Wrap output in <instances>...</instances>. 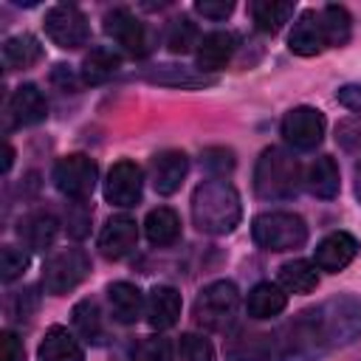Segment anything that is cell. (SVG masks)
<instances>
[{"mask_svg": "<svg viewBox=\"0 0 361 361\" xmlns=\"http://www.w3.org/2000/svg\"><path fill=\"white\" fill-rule=\"evenodd\" d=\"M243 217L240 195L231 183L214 178L203 180L192 195V220L206 234H228Z\"/></svg>", "mask_w": 361, "mask_h": 361, "instance_id": "cell-1", "label": "cell"}, {"mask_svg": "<svg viewBox=\"0 0 361 361\" xmlns=\"http://www.w3.org/2000/svg\"><path fill=\"white\" fill-rule=\"evenodd\" d=\"M307 313L324 347H341L361 336V299L350 293H338Z\"/></svg>", "mask_w": 361, "mask_h": 361, "instance_id": "cell-2", "label": "cell"}, {"mask_svg": "<svg viewBox=\"0 0 361 361\" xmlns=\"http://www.w3.org/2000/svg\"><path fill=\"white\" fill-rule=\"evenodd\" d=\"M254 189L262 200H288L299 192V164L282 147H268L254 166Z\"/></svg>", "mask_w": 361, "mask_h": 361, "instance_id": "cell-3", "label": "cell"}, {"mask_svg": "<svg viewBox=\"0 0 361 361\" xmlns=\"http://www.w3.org/2000/svg\"><path fill=\"white\" fill-rule=\"evenodd\" d=\"M251 234H254V243L262 245L265 251H290L305 245L307 226L293 212H265L254 217Z\"/></svg>", "mask_w": 361, "mask_h": 361, "instance_id": "cell-4", "label": "cell"}, {"mask_svg": "<svg viewBox=\"0 0 361 361\" xmlns=\"http://www.w3.org/2000/svg\"><path fill=\"white\" fill-rule=\"evenodd\" d=\"M237 307H240L237 285L228 282V279H220V282L206 285L197 293V299H195V322L203 324L206 330H226L234 322Z\"/></svg>", "mask_w": 361, "mask_h": 361, "instance_id": "cell-5", "label": "cell"}, {"mask_svg": "<svg viewBox=\"0 0 361 361\" xmlns=\"http://www.w3.org/2000/svg\"><path fill=\"white\" fill-rule=\"evenodd\" d=\"M90 274V257L82 248H62L56 251L42 268V288L51 296H62L85 282Z\"/></svg>", "mask_w": 361, "mask_h": 361, "instance_id": "cell-6", "label": "cell"}, {"mask_svg": "<svg viewBox=\"0 0 361 361\" xmlns=\"http://www.w3.org/2000/svg\"><path fill=\"white\" fill-rule=\"evenodd\" d=\"M96 175H99L96 161H90L87 155H79V152L59 158L54 166V183L71 200H87L96 186Z\"/></svg>", "mask_w": 361, "mask_h": 361, "instance_id": "cell-7", "label": "cell"}, {"mask_svg": "<svg viewBox=\"0 0 361 361\" xmlns=\"http://www.w3.org/2000/svg\"><path fill=\"white\" fill-rule=\"evenodd\" d=\"M45 34L51 37L54 45L59 48H79L87 42L90 28H87V17L76 8V6H54L45 14Z\"/></svg>", "mask_w": 361, "mask_h": 361, "instance_id": "cell-8", "label": "cell"}, {"mask_svg": "<svg viewBox=\"0 0 361 361\" xmlns=\"http://www.w3.org/2000/svg\"><path fill=\"white\" fill-rule=\"evenodd\" d=\"M324 116L316 107H293L282 118V135L296 149H316L324 138Z\"/></svg>", "mask_w": 361, "mask_h": 361, "instance_id": "cell-9", "label": "cell"}, {"mask_svg": "<svg viewBox=\"0 0 361 361\" xmlns=\"http://www.w3.org/2000/svg\"><path fill=\"white\" fill-rule=\"evenodd\" d=\"M104 31L107 37H113L124 51H130L133 56H144L149 51V37L144 23L135 20V14L130 8H113L104 14Z\"/></svg>", "mask_w": 361, "mask_h": 361, "instance_id": "cell-10", "label": "cell"}, {"mask_svg": "<svg viewBox=\"0 0 361 361\" xmlns=\"http://www.w3.org/2000/svg\"><path fill=\"white\" fill-rule=\"evenodd\" d=\"M141 189H144V175L133 161H118L113 164V169L107 172L104 180V197L113 206H135L141 200Z\"/></svg>", "mask_w": 361, "mask_h": 361, "instance_id": "cell-11", "label": "cell"}, {"mask_svg": "<svg viewBox=\"0 0 361 361\" xmlns=\"http://www.w3.org/2000/svg\"><path fill=\"white\" fill-rule=\"evenodd\" d=\"M45 116H48V102L37 85H20L11 93L8 107H6L8 127H28V124L42 121Z\"/></svg>", "mask_w": 361, "mask_h": 361, "instance_id": "cell-12", "label": "cell"}, {"mask_svg": "<svg viewBox=\"0 0 361 361\" xmlns=\"http://www.w3.org/2000/svg\"><path fill=\"white\" fill-rule=\"evenodd\" d=\"M355 254H358V240H355L353 234H347V231H333V234H327V237L316 245L313 265L322 268V271L336 274V271L347 268V265L355 259Z\"/></svg>", "mask_w": 361, "mask_h": 361, "instance_id": "cell-13", "label": "cell"}, {"mask_svg": "<svg viewBox=\"0 0 361 361\" xmlns=\"http://www.w3.org/2000/svg\"><path fill=\"white\" fill-rule=\"evenodd\" d=\"M152 186L158 195H172L180 189V183L186 180L189 172V158L180 149H164L152 158Z\"/></svg>", "mask_w": 361, "mask_h": 361, "instance_id": "cell-14", "label": "cell"}, {"mask_svg": "<svg viewBox=\"0 0 361 361\" xmlns=\"http://www.w3.org/2000/svg\"><path fill=\"white\" fill-rule=\"evenodd\" d=\"M135 240H138L135 220L127 214H116L104 223V228L99 234V248L107 259H121L124 254H130L135 248Z\"/></svg>", "mask_w": 361, "mask_h": 361, "instance_id": "cell-15", "label": "cell"}, {"mask_svg": "<svg viewBox=\"0 0 361 361\" xmlns=\"http://www.w3.org/2000/svg\"><path fill=\"white\" fill-rule=\"evenodd\" d=\"M288 45L299 56H316V54H322L327 48L324 28H322V14L319 11H305L293 23V31L288 37Z\"/></svg>", "mask_w": 361, "mask_h": 361, "instance_id": "cell-16", "label": "cell"}, {"mask_svg": "<svg viewBox=\"0 0 361 361\" xmlns=\"http://www.w3.org/2000/svg\"><path fill=\"white\" fill-rule=\"evenodd\" d=\"M237 51V34L231 31H212L197 42V71L212 73L228 65Z\"/></svg>", "mask_w": 361, "mask_h": 361, "instance_id": "cell-17", "label": "cell"}, {"mask_svg": "<svg viewBox=\"0 0 361 361\" xmlns=\"http://www.w3.org/2000/svg\"><path fill=\"white\" fill-rule=\"evenodd\" d=\"M180 316V293L169 285H155L147 296V322L155 330H166Z\"/></svg>", "mask_w": 361, "mask_h": 361, "instance_id": "cell-18", "label": "cell"}, {"mask_svg": "<svg viewBox=\"0 0 361 361\" xmlns=\"http://www.w3.org/2000/svg\"><path fill=\"white\" fill-rule=\"evenodd\" d=\"M17 237L28 251H45L56 237V217L51 212H31L17 223Z\"/></svg>", "mask_w": 361, "mask_h": 361, "instance_id": "cell-19", "label": "cell"}, {"mask_svg": "<svg viewBox=\"0 0 361 361\" xmlns=\"http://www.w3.org/2000/svg\"><path fill=\"white\" fill-rule=\"evenodd\" d=\"M107 302H110L113 319L121 322V324H133L144 310L141 290L135 285H130V282H113L107 288Z\"/></svg>", "mask_w": 361, "mask_h": 361, "instance_id": "cell-20", "label": "cell"}, {"mask_svg": "<svg viewBox=\"0 0 361 361\" xmlns=\"http://www.w3.org/2000/svg\"><path fill=\"white\" fill-rule=\"evenodd\" d=\"M39 358L42 361H82L85 353L79 347V341L59 324L48 327L42 341H39Z\"/></svg>", "mask_w": 361, "mask_h": 361, "instance_id": "cell-21", "label": "cell"}, {"mask_svg": "<svg viewBox=\"0 0 361 361\" xmlns=\"http://www.w3.org/2000/svg\"><path fill=\"white\" fill-rule=\"evenodd\" d=\"M149 82L155 85H166V87H206L214 82V76L195 71V68H183V65H155L144 73Z\"/></svg>", "mask_w": 361, "mask_h": 361, "instance_id": "cell-22", "label": "cell"}, {"mask_svg": "<svg viewBox=\"0 0 361 361\" xmlns=\"http://www.w3.org/2000/svg\"><path fill=\"white\" fill-rule=\"evenodd\" d=\"M305 186L316 197H324V200L336 197L338 195V166H336V161L330 155L316 158L305 172Z\"/></svg>", "mask_w": 361, "mask_h": 361, "instance_id": "cell-23", "label": "cell"}, {"mask_svg": "<svg viewBox=\"0 0 361 361\" xmlns=\"http://www.w3.org/2000/svg\"><path fill=\"white\" fill-rule=\"evenodd\" d=\"M288 305V296L279 285L274 282H259L251 288L248 299H245V307H248V316L254 319H271L276 313H282Z\"/></svg>", "mask_w": 361, "mask_h": 361, "instance_id": "cell-24", "label": "cell"}, {"mask_svg": "<svg viewBox=\"0 0 361 361\" xmlns=\"http://www.w3.org/2000/svg\"><path fill=\"white\" fill-rule=\"evenodd\" d=\"M144 231H147V240L152 245H172L180 237V220H178V214L172 209L158 206V209H152L147 214Z\"/></svg>", "mask_w": 361, "mask_h": 361, "instance_id": "cell-25", "label": "cell"}, {"mask_svg": "<svg viewBox=\"0 0 361 361\" xmlns=\"http://www.w3.org/2000/svg\"><path fill=\"white\" fill-rule=\"evenodd\" d=\"M251 17L259 31L276 34L293 17V3L290 0H257L251 3Z\"/></svg>", "mask_w": 361, "mask_h": 361, "instance_id": "cell-26", "label": "cell"}, {"mask_svg": "<svg viewBox=\"0 0 361 361\" xmlns=\"http://www.w3.org/2000/svg\"><path fill=\"white\" fill-rule=\"evenodd\" d=\"M3 59L8 68H31L42 59V45L34 34H14L3 42Z\"/></svg>", "mask_w": 361, "mask_h": 361, "instance_id": "cell-27", "label": "cell"}, {"mask_svg": "<svg viewBox=\"0 0 361 361\" xmlns=\"http://www.w3.org/2000/svg\"><path fill=\"white\" fill-rule=\"evenodd\" d=\"M118 68H121V56L99 45V48H90L82 59V79L90 85H99V82H107Z\"/></svg>", "mask_w": 361, "mask_h": 361, "instance_id": "cell-28", "label": "cell"}, {"mask_svg": "<svg viewBox=\"0 0 361 361\" xmlns=\"http://www.w3.org/2000/svg\"><path fill=\"white\" fill-rule=\"evenodd\" d=\"M279 285L290 293H310L316 285H319V274H316V265L307 262V259H293V262H285L279 268Z\"/></svg>", "mask_w": 361, "mask_h": 361, "instance_id": "cell-29", "label": "cell"}, {"mask_svg": "<svg viewBox=\"0 0 361 361\" xmlns=\"http://www.w3.org/2000/svg\"><path fill=\"white\" fill-rule=\"evenodd\" d=\"M319 14H322V28H324L327 45L341 48V45L350 39V28H353L350 11H347L344 6H324Z\"/></svg>", "mask_w": 361, "mask_h": 361, "instance_id": "cell-30", "label": "cell"}, {"mask_svg": "<svg viewBox=\"0 0 361 361\" xmlns=\"http://www.w3.org/2000/svg\"><path fill=\"white\" fill-rule=\"evenodd\" d=\"M274 355V338L262 333H248L240 336L231 344V358L234 361H271Z\"/></svg>", "mask_w": 361, "mask_h": 361, "instance_id": "cell-31", "label": "cell"}, {"mask_svg": "<svg viewBox=\"0 0 361 361\" xmlns=\"http://www.w3.org/2000/svg\"><path fill=\"white\" fill-rule=\"evenodd\" d=\"M73 324H76V330H79L87 341H93V344H99V341L104 338L102 313H99V305H96L93 299H82V302L73 307Z\"/></svg>", "mask_w": 361, "mask_h": 361, "instance_id": "cell-32", "label": "cell"}, {"mask_svg": "<svg viewBox=\"0 0 361 361\" xmlns=\"http://www.w3.org/2000/svg\"><path fill=\"white\" fill-rule=\"evenodd\" d=\"M197 42H200V39H197V28H195L192 20L178 17V20L169 23V28H166V48H169L172 54H186V51H192V45H197Z\"/></svg>", "mask_w": 361, "mask_h": 361, "instance_id": "cell-33", "label": "cell"}, {"mask_svg": "<svg viewBox=\"0 0 361 361\" xmlns=\"http://www.w3.org/2000/svg\"><path fill=\"white\" fill-rule=\"evenodd\" d=\"M178 361H214V347L209 344V338L186 333L178 341Z\"/></svg>", "mask_w": 361, "mask_h": 361, "instance_id": "cell-34", "label": "cell"}, {"mask_svg": "<svg viewBox=\"0 0 361 361\" xmlns=\"http://www.w3.org/2000/svg\"><path fill=\"white\" fill-rule=\"evenodd\" d=\"M133 361H172L169 341L161 336H147L133 347Z\"/></svg>", "mask_w": 361, "mask_h": 361, "instance_id": "cell-35", "label": "cell"}, {"mask_svg": "<svg viewBox=\"0 0 361 361\" xmlns=\"http://www.w3.org/2000/svg\"><path fill=\"white\" fill-rule=\"evenodd\" d=\"M25 268H28V254L23 248L3 245V251H0V276H3V282H11V279L23 276Z\"/></svg>", "mask_w": 361, "mask_h": 361, "instance_id": "cell-36", "label": "cell"}, {"mask_svg": "<svg viewBox=\"0 0 361 361\" xmlns=\"http://www.w3.org/2000/svg\"><path fill=\"white\" fill-rule=\"evenodd\" d=\"M200 164L214 175H226V172L234 169V152L226 149V147H209V149H203Z\"/></svg>", "mask_w": 361, "mask_h": 361, "instance_id": "cell-37", "label": "cell"}, {"mask_svg": "<svg viewBox=\"0 0 361 361\" xmlns=\"http://www.w3.org/2000/svg\"><path fill=\"white\" fill-rule=\"evenodd\" d=\"M90 231V209L85 200H73L68 209V234L82 240Z\"/></svg>", "mask_w": 361, "mask_h": 361, "instance_id": "cell-38", "label": "cell"}, {"mask_svg": "<svg viewBox=\"0 0 361 361\" xmlns=\"http://www.w3.org/2000/svg\"><path fill=\"white\" fill-rule=\"evenodd\" d=\"M336 138L344 149L350 152H361V118L358 121H341L336 127Z\"/></svg>", "mask_w": 361, "mask_h": 361, "instance_id": "cell-39", "label": "cell"}, {"mask_svg": "<svg viewBox=\"0 0 361 361\" xmlns=\"http://www.w3.org/2000/svg\"><path fill=\"white\" fill-rule=\"evenodd\" d=\"M195 8H197V14H203L209 20H226L234 11V3L231 0H197Z\"/></svg>", "mask_w": 361, "mask_h": 361, "instance_id": "cell-40", "label": "cell"}, {"mask_svg": "<svg viewBox=\"0 0 361 361\" xmlns=\"http://www.w3.org/2000/svg\"><path fill=\"white\" fill-rule=\"evenodd\" d=\"M23 358H25L23 341H20L11 330H6V333L0 336V361H23Z\"/></svg>", "mask_w": 361, "mask_h": 361, "instance_id": "cell-41", "label": "cell"}, {"mask_svg": "<svg viewBox=\"0 0 361 361\" xmlns=\"http://www.w3.org/2000/svg\"><path fill=\"white\" fill-rule=\"evenodd\" d=\"M336 99H338L350 113H355V116L361 118V85H344V87H338Z\"/></svg>", "mask_w": 361, "mask_h": 361, "instance_id": "cell-42", "label": "cell"}, {"mask_svg": "<svg viewBox=\"0 0 361 361\" xmlns=\"http://www.w3.org/2000/svg\"><path fill=\"white\" fill-rule=\"evenodd\" d=\"M51 79H54L56 85H62L65 90H76V85H79V82H76V76L68 71V65H56V68H54V73H51Z\"/></svg>", "mask_w": 361, "mask_h": 361, "instance_id": "cell-43", "label": "cell"}, {"mask_svg": "<svg viewBox=\"0 0 361 361\" xmlns=\"http://www.w3.org/2000/svg\"><path fill=\"white\" fill-rule=\"evenodd\" d=\"M353 186H355V197L361 203V164H355V169H353Z\"/></svg>", "mask_w": 361, "mask_h": 361, "instance_id": "cell-44", "label": "cell"}, {"mask_svg": "<svg viewBox=\"0 0 361 361\" xmlns=\"http://www.w3.org/2000/svg\"><path fill=\"white\" fill-rule=\"evenodd\" d=\"M11 161H14V149L6 144V152H3V172H8V166H11Z\"/></svg>", "mask_w": 361, "mask_h": 361, "instance_id": "cell-45", "label": "cell"}]
</instances>
